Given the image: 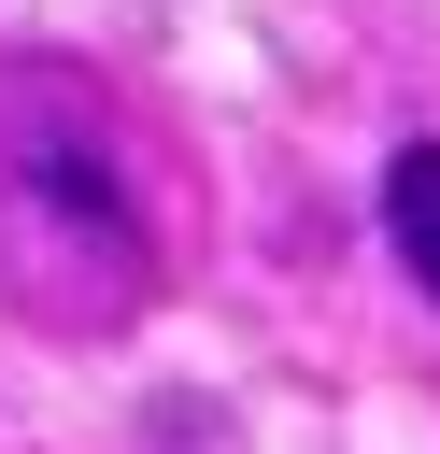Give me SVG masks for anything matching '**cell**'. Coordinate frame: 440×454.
Listing matches in <instances>:
<instances>
[{
  "mask_svg": "<svg viewBox=\"0 0 440 454\" xmlns=\"http://www.w3.org/2000/svg\"><path fill=\"white\" fill-rule=\"evenodd\" d=\"M0 298L57 340L128 326L156 298V199L128 170L114 99L71 57H14L0 71Z\"/></svg>",
  "mask_w": 440,
  "mask_h": 454,
  "instance_id": "cell-1",
  "label": "cell"
},
{
  "mask_svg": "<svg viewBox=\"0 0 440 454\" xmlns=\"http://www.w3.org/2000/svg\"><path fill=\"white\" fill-rule=\"evenodd\" d=\"M383 241H397V270L440 298V142H397V156H383Z\"/></svg>",
  "mask_w": 440,
  "mask_h": 454,
  "instance_id": "cell-2",
  "label": "cell"
}]
</instances>
